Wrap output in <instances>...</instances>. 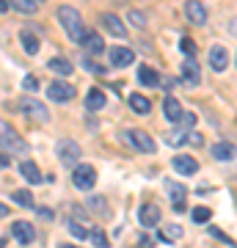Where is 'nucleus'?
<instances>
[{
	"mask_svg": "<svg viewBox=\"0 0 237 248\" xmlns=\"http://www.w3.org/2000/svg\"><path fill=\"white\" fill-rule=\"evenodd\" d=\"M36 3H44V0H36Z\"/></svg>",
	"mask_w": 237,
	"mask_h": 248,
	"instance_id": "nucleus-43",
	"label": "nucleus"
},
{
	"mask_svg": "<svg viewBox=\"0 0 237 248\" xmlns=\"http://www.w3.org/2000/svg\"><path fill=\"white\" fill-rule=\"evenodd\" d=\"M86 108L88 110H102V108H105V94H102V89H91L88 91Z\"/></svg>",
	"mask_w": 237,
	"mask_h": 248,
	"instance_id": "nucleus-22",
	"label": "nucleus"
},
{
	"mask_svg": "<svg viewBox=\"0 0 237 248\" xmlns=\"http://www.w3.org/2000/svg\"><path fill=\"white\" fill-rule=\"evenodd\" d=\"M9 9H11V6H9V0H0V14H6Z\"/></svg>",
	"mask_w": 237,
	"mask_h": 248,
	"instance_id": "nucleus-40",
	"label": "nucleus"
},
{
	"mask_svg": "<svg viewBox=\"0 0 237 248\" xmlns=\"http://www.w3.org/2000/svg\"><path fill=\"white\" fill-rule=\"evenodd\" d=\"M138 80L143 83V86H158V83H160L158 72L149 69V66H141V69H138Z\"/></svg>",
	"mask_w": 237,
	"mask_h": 248,
	"instance_id": "nucleus-26",
	"label": "nucleus"
},
{
	"mask_svg": "<svg viewBox=\"0 0 237 248\" xmlns=\"http://www.w3.org/2000/svg\"><path fill=\"white\" fill-rule=\"evenodd\" d=\"M66 229H69L72 237H78V240H86L88 237V229L83 226V223H78V221H66Z\"/></svg>",
	"mask_w": 237,
	"mask_h": 248,
	"instance_id": "nucleus-29",
	"label": "nucleus"
},
{
	"mask_svg": "<svg viewBox=\"0 0 237 248\" xmlns=\"http://www.w3.org/2000/svg\"><path fill=\"white\" fill-rule=\"evenodd\" d=\"M19 108H22V110H25L28 116H31V119H36V122H47V119H50V113H47V108L42 105V102H36V99H31V97H25L22 99V102H19Z\"/></svg>",
	"mask_w": 237,
	"mask_h": 248,
	"instance_id": "nucleus-8",
	"label": "nucleus"
},
{
	"mask_svg": "<svg viewBox=\"0 0 237 248\" xmlns=\"http://www.w3.org/2000/svg\"><path fill=\"white\" fill-rule=\"evenodd\" d=\"M179 50H182L185 55H196V42H193V39H188V36H185L182 42H179Z\"/></svg>",
	"mask_w": 237,
	"mask_h": 248,
	"instance_id": "nucleus-34",
	"label": "nucleus"
},
{
	"mask_svg": "<svg viewBox=\"0 0 237 248\" xmlns=\"http://www.w3.org/2000/svg\"><path fill=\"white\" fill-rule=\"evenodd\" d=\"M166 143L168 146H182V143H188V130H185V127L171 130V133L166 135Z\"/></svg>",
	"mask_w": 237,
	"mask_h": 248,
	"instance_id": "nucleus-25",
	"label": "nucleus"
},
{
	"mask_svg": "<svg viewBox=\"0 0 237 248\" xmlns=\"http://www.w3.org/2000/svg\"><path fill=\"white\" fill-rule=\"evenodd\" d=\"M127 138L135 143V149L146 152V155H152V152H155V141H152V135H146L143 130H130V133H127Z\"/></svg>",
	"mask_w": 237,
	"mask_h": 248,
	"instance_id": "nucleus-13",
	"label": "nucleus"
},
{
	"mask_svg": "<svg viewBox=\"0 0 237 248\" xmlns=\"http://www.w3.org/2000/svg\"><path fill=\"white\" fill-rule=\"evenodd\" d=\"M0 149H9V152H25V143L17 138V133L11 130L9 124L0 119Z\"/></svg>",
	"mask_w": 237,
	"mask_h": 248,
	"instance_id": "nucleus-4",
	"label": "nucleus"
},
{
	"mask_svg": "<svg viewBox=\"0 0 237 248\" xmlns=\"http://www.w3.org/2000/svg\"><path fill=\"white\" fill-rule=\"evenodd\" d=\"M47 69L55 72V75H61V78H69L72 75V63L66 58H53V61L47 63Z\"/></svg>",
	"mask_w": 237,
	"mask_h": 248,
	"instance_id": "nucleus-23",
	"label": "nucleus"
},
{
	"mask_svg": "<svg viewBox=\"0 0 237 248\" xmlns=\"http://www.w3.org/2000/svg\"><path fill=\"white\" fill-rule=\"evenodd\" d=\"M22 86H25L28 94H36V91H39V78H36V75H28V78L22 80Z\"/></svg>",
	"mask_w": 237,
	"mask_h": 248,
	"instance_id": "nucleus-33",
	"label": "nucleus"
},
{
	"mask_svg": "<svg viewBox=\"0 0 237 248\" xmlns=\"http://www.w3.org/2000/svg\"><path fill=\"white\" fill-rule=\"evenodd\" d=\"M138 221L143 223V226H158L160 223V207L158 204H143L138 210Z\"/></svg>",
	"mask_w": 237,
	"mask_h": 248,
	"instance_id": "nucleus-16",
	"label": "nucleus"
},
{
	"mask_svg": "<svg viewBox=\"0 0 237 248\" xmlns=\"http://www.w3.org/2000/svg\"><path fill=\"white\" fill-rule=\"evenodd\" d=\"M88 237H91V243L99 246V248L108 246V237H105V232H102V229H91V232H88Z\"/></svg>",
	"mask_w": 237,
	"mask_h": 248,
	"instance_id": "nucleus-31",
	"label": "nucleus"
},
{
	"mask_svg": "<svg viewBox=\"0 0 237 248\" xmlns=\"http://www.w3.org/2000/svg\"><path fill=\"white\" fill-rule=\"evenodd\" d=\"M9 6H14V9L22 11V14H33V11L39 9L36 0H9Z\"/></svg>",
	"mask_w": 237,
	"mask_h": 248,
	"instance_id": "nucleus-27",
	"label": "nucleus"
},
{
	"mask_svg": "<svg viewBox=\"0 0 237 248\" xmlns=\"http://www.w3.org/2000/svg\"><path fill=\"white\" fill-rule=\"evenodd\" d=\"M210 234H212V237H218V240H223L226 246H235V240L229 237V234H223L221 229H215V226H210Z\"/></svg>",
	"mask_w": 237,
	"mask_h": 248,
	"instance_id": "nucleus-38",
	"label": "nucleus"
},
{
	"mask_svg": "<svg viewBox=\"0 0 237 248\" xmlns=\"http://www.w3.org/2000/svg\"><path fill=\"white\" fill-rule=\"evenodd\" d=\"M179 124H182L185 130H190L196 124V113H190V110H182V119H179Z\"/></svg>",
	"mask_w": 237,
	"mask_h": 248,
	"instance_id": "nucleus-36",
	"label": "nucleus"
},
{
	"mask_svg": "<svg viewBox=\"0 0 237 248\" xmlns=\"http://www.w3.org/2000/svg\"><path fill=\"white\" fill-rule=\"evenodd\" d=\"M11 234L22 243V246H28V243H33V237H36V232H33V226L28 221H14L11 223Z\"/></svg>",
	"mask_w": 237,
	"mask_h": 248,
	"instance_id": "nucleus-12",
	"label": "nucleus"
},
{
	"mask_svg": "<svg viewBox=\"0 0 237 248\" xmlns=\"http://www.w3.org/2000/svg\"><path fill=\"white\" fill-rule=\"evenodd\" d=\"M9 155H6V152H0V169H9Z\"/></svg>",
	"mask_w": 237,
	"mask_h": 248,
	"instance_id": "nucleus-39",
	"label": "nucleus"
},
{
	"mask_svg": "<svg viewBox=\"0 0 237 248\" xmlns=\"http://www.w3.org/2000/svg\"><path fill=\"white\" fill-rule=\"evenodd\" d=\"M58 22L63 25V31H66V36H69L72 42H80V39L86 36L83 17H80V11H75L72 6H61V9H58Z\"/></svg>",
	"mask_w": 237,
	"mask_h": 248,
	"instance_id": "nucleus-1",
	"label": "nucleus"
},
{
	"mask_svg": "<svg viewBox=\"0 0 237 248\" xmlns=\"http://www.w3.org/2000/svg\"><path fill=\"white\" fill-rule=\"evenodd\" d=\"M88 207L94 210V213H99V215H108V204H105V199H88Z\"/></svg>",
	"mask_w": 237,
	"mask_h": 248,
	"instance_id": "nucleus-32",
	"label": "nucleus"
},
{
	"mask_svg": "<svg viewBox=\"0 0 237 248\" xmlns=\"http://www.w3.org/2000/svg\"><path fill=\"white\" fill-rule=\"evenodd\" d=\"M171 163H174V169L179 171L182 177H190V174H196V171H199V160L190 157V155H176Z\"/></svg>",
	"mask_w": 237,
	"mask_h": 248,
	"instance_id": "nucleus-9",
	"label": "nucleus"
},
{
	"mask_svg": "<svg viewBox=\"0 0 237 248\" xmlns=\"http://www.w3.org/2000/svg\"><path fill=\"white\" fill-rule=\"evenodd\" d=\"M185 17L190 19V25H204L207 22V9L202 0H188L185 3Z\"/></svg>",
	"mask_w": 237,
	"mask_h": 248,
	"instance_id": "nucleus-6",
	"label": "nucleus"
},
{
	"mask_svg": "<svg viewBox=\"0 0 237 248\" xmlns=\"http://www.w3.org/2000/svg\"><path fill=\"white\" fill-rule=\"evenodd\" d=\"M179 237H182V226H176V223L166 226V229L158 234V240H163V243H168V240H179Z\"/></svg>",
	"mask_w": 237,
	"mask_h": 248,
	"instance_id": "nucleus-28",
	"label": "nucleus"
},
{
	"mask_svg": "<svg viewBox=\"0 0 237 248\" xmlns=\"http://www.w3.org/2000/svg\"><path fill=\"white\" fill-rule=\"evenodd\" d=\"M166 190H168V196H171V202H174L176 213H185V199H188L185 185H179V182H166Z\"/></svg>",
	"mask_w": 237,
	"mask_h": 248,
	"instance_id": "nucleus-10",
	"label": "nucleus"
},
{
	"mask_svg": "<svg viewBox=\"0 0 237 248\" xmlns=\"http://www.w3.org/2000/svg\"><path fill=\"white\" fill-rule=\"evenodd\" d=\"M19 42H22V47H25L28 55H36L39 53V45H42L33 28H22V31H19Z\"/></svg>",
	"mask_w": 237,
	"mask_h": 248,
	"instance_id": "nucleus-15",
	"label": "nucleus"
},
{
	"mask_svg": "<svg viewBox=\"0 0 237 248\" xmlns=\"http://www.w3.org/2000/svg\"><path fill=\"white\" fill-rule=\"evenodd\" d=\"M163 113H166L168 122L179 124V119H182V105H179V99H176V97H166V102H163Z\"/></svg>",
	"mask_w": 237,
	"mask_h": 248,
	"instance_id": "nucleus-18",
	"label": "nucleus"
},
{
	"mask_svg": "<svg viewBox=\"0 0 237 248\" xmlns=\"http://www.w3.org/2000/svg\"><path fill=\"white\" fill-rule=\"evenodd\" d=\"M47 97L53 99V102H69V99H75V86L55 80V83H50V89H47Z\"/></svg>",
	"mask_w": 237,
	"mask_h": 248,
	"instance_id": "nucleus-5",
	"label": "nucleus"
},
{
	"mask_svg": "<svg viewBox=\"0 0 237 248\" xmlns=\"http://www.w3.org/2000/svg\"><path fill=\"white\" fill-rule=\"evenodd\" d=\"M80 47H86V53H91V55H99L105 45H102V36L99 33H86L80 39Z\"/></svg>",
	"mask_w": 237,
	"mask_h": 248,
	"instance_id": "nucleus-19",
	"label": "nucleus"
},
{
	"mask_svg": "<svg viewBox=\"0 0 237 248\" xmlns=\"http://www.w3.org/2000/svg\"><path fill=\"white\" fill-rule=\"evenodd\" d=\"M72 179H75V187H78V190H91V187L97 185V171H94V166L78 163V166H75Z\"/></svg>",
	"mask_w": 237,
	"mask_h": 248,
	"instance_id": "nucleus-2",
	"label": "nucleus"
},
{
	"mask_svg": "<svg viewBox=\"0 0 237 248\" xmlns=\"http://www.w3.org/2000/svg\"><path fill=\"white\" fill-rule=\"evenodd\" d=\"M210 210H207V207H196V210H193V221L196 223H204V221H210Z\"/></svg>",
	"mask_w": 237,
	"mask_h": 248,
	"instance_id": "nucleus-35",
	"label": "nucleus"
},
{
	"mask_svg": "<svg viewBox=\"0 0 237 248\" xmlns=\"http://www.w3.org/2000/svg\"><path fill=\"white\" fill-rule=\"evenodd\" d=\"M102 25H105V31L111 36H116V39H124L127 36V28H124V22L116 14H102Z\"/></svg>",
	"mask_w": 237,
	"mask_h": 248,
	"instance_id": "nucleus-14",
	"label": "nucleus"
},
{
	"mask_svg": "<svg viewBox=\"0 0 237 248\" xmlns=\"http://www.w3.org/2000/svg\"><path fill=\"white\" fill-rule=\"evenodd\" d=\"M130 108L135 110V113H141V116H146L152 110V102L146 97H141V94H132L130 97Z\"/></svg>",
	"mask_w": 237,
	"mask_h": 248,
	"instance_id": "nucleus-24",
	"label": "nucleus"
},
{
	"mask_svg": "<svg viewBox=\"0 0 237 248\" xmlns=\"http://www.w3.org/2000/svg\"><path fill=\"white\" fill-rule=\"evenodd\" d=\"M229 25H232V33H237V17L232 19V22H229Z\"/></svg>",
	"mask_w": 237,
	"mask_h": 248,
	"instance_id": "nucleus-42",
	"label": "nucleus"
},
{
	"mask_svg": "<svg viewBox=\"0 0 237 248\" xmlns=\"http://www.w3.org/2000/svg\"><path fill=\"white\" fill-rule=\"evenodd\" d=\"M111 63H113L116 69H124V66H130L135 61V53H132V47H111Z\"/></svg>",
	"mask_w": 237,
	"mask_h": 248,
	"instance_id": "nucleus-7",
	"label": "nucleus"
},
{
	"mask_svg": "<svg viewBox=\"0 0 237 248\" xmlns=\"http://www.w3.org/2000/svg\"><path fill=\"white\" fill-rule=\"evenodd\" d=\"M6 215H9V207H6V204H0V218H6Z\"/></svg>",
	"mask_w": 237,
	"mask_h": 248,
	"instance_id": "nucleus-41",
	"label": "nucleus"
},
{
	"mask_svg": "<svg viewBox=\"0 0 237 248\" xmlns=\"http://www.w3.org/2000/svg\"><path fill=\"white\" fill-rule=\"evenodd\" d=\"M182 75H185V80H188V83H193V86L202 80V75H199V63H196L193 55H188V61L182 63Z\"/></svg>",
	"mask_w": 237,
	"mask_h": 248,
	"instance_id": "nucleus-21",
	"label": "nucleus"
},
{
	"mask_svg": "<svg viewBox=\"0 0 237 248\" xmlns=\"http://www.w3.org/2000/svg\"><path fill=\"white\" fill-rule=\"evenodd\" d=\"M210 66L215 72H226L229 53H226V47H223V45H212V50H210Z\"/></svg>",
	"mask_w": 237,
	"mask_h": 248,
	"instance_id": "nucleus-11",
	"label": "nucleus"
},
{
	"mask_svg": "<svg viewBox=\"0 0 237 248\" xmlns=\"http://www.w3.org/2000/svg\"><path fill=\"white\" fill-rule=\"evenodd\" d=\"M212 157L215 160H235L237 157V146L235 143H229V141H221V143H212Z\"/></svg>",
	"mask_w": 237,
	"mask_h": 248,
	"instance_id": "nucleus-17",
	"label": "nucleus"
},
{
	"mask_svg": "<svg viewBox=\"0 0 237 248\" xmlns=\"http://www.w3.org/2000/svg\"><path fill=\"white\" fill-rule=\"evenodd\" d=\"M19 174L31 182V185H36V182H42V171H39V166L36 163H31V160H25V163H19Z\"/></svg>",
	"mask_w": 237,
	"mask_h": 248,
	"instance_id": "nucleus-20",
	"label": "nucleus"
},
{
	"mask_svg": "<svg viewBox=\"0 0 237 248\" xmlns=\"http://www.w3.org/2000/svg\"><path fill=\"white\" fill-rule=\"evenodd\" d=\"M58 157H61L63 166L75 169V166L80 163V143L69 141V138H63V141L58 143Z\"/></svg>",
	"mask_w": 237,
	"mask_h": 248,
	"instance_id": "nucleus-3",
	"label": "nucleus"
},
{
	"mask_svg": "<svg viewBox=\"0 0 237 248\" xmlns=\"http://www.w3.org/2000/svg\"><path fill=\"white\" fill-rule=\"evenodd\" d=\"M130 22L135 28H146V17H143L141 11H130Z\"/></svg>",
	"mask_w": 237,
	"mask_h": 248,
	"instance_id": "nucleus-37",
	"label": "nucleus"
},
{
	"mask_svg": "<svg viewBox=\"0 0 237 248\" xmlns=\"http://www.w3.org/2000/svg\"><path fill=\"white\" fill-rule=\"evenodd\" d=\"M14 202L19 207H33V196L28 193V190H14Z\"/></svg>",
	"mask_w": 237,
	"mask_h": 248,
	"instance_id": "nucleus-30",
	"label": "nucleus"
}]
</instances>
